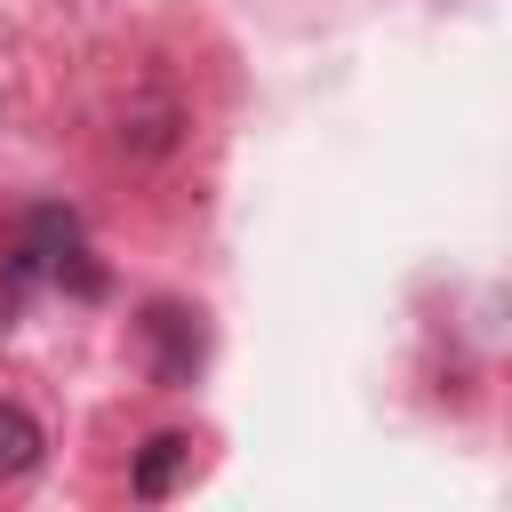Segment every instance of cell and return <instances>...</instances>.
I'll use <instances>...</instances> for the list:
<instances>
[{
	"instance_id": "7a4b0ae2",
	"label": "cell",
	"mask_w": 512,
	"mask_h": 512,
	"mask_svg": "<svg viewBox=\"0 0 512 512\" xmlns=\"http://www.w3.org/2000/svg\"><path fill=\"white\" fill-rule=\"evenodd\" d=\"M184 464H192V440H184V432H152L144 456H136V472H128V488H136L144 504H160V496L184 480Z\"/></svg>"
},
{
	"instance_id": "6da1fadb",
	"label": "cell",
	"mask_w": 512,
	"mask_h": 512,
	"mask_svg": "<svg viewBox=\"0 0 512 512\" xmlns=\"http://www.w3.org/2000/svg\"><path fill=\"white\" fill-rule=\"evenodd\" d=\"M144 336H152V376H160V384H192V376H200V352H208L200 312L152 304V312H144Z\"/></svg>"
},
{
	"instance_id": "3957f363",
	"label": "cell",
	"mask_w": 512,
	"mask_h": 512,
	"mask_svg": "<svg viewBox=\"0 0 512 512\" xmlns=\"http://www.w3.org/2000/svg\"><path fill=\"white\" fill-rule=\"evenodd\" d=\"M40 448H48L40 424H32L16 400H0V480H24V472L40 464Z\"/></svg>"
}]
</instances>
